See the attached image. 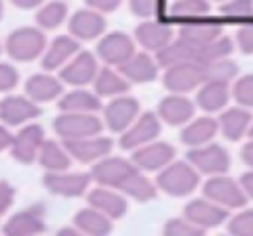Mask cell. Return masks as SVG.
I'll return each mask as SVG.
<instances>
[{
  "label": "cell",
  "mask_w": 253,
  "mask_h": 236,
  "mask_svg": "<svg viewBox=\"0 0 253 236\" xmlns=\"http://www.w3.org/2000/svg\"><path fill=\"white\" fill-rule=\"evenodd\" d=\"M200 184V172L189 162H172L160 170L156 188L173 198H184L194 193Z\"/></svg>",
  "instance_id": "1"
},
{
  "label": "cell",
  "mask_w": 253,
  "mask_h": 236,
  "mask_svg": "<svg viewBox=\"0 0 253 236\" xmlns=\"http://www.w3.org/2000/svg\"><path fill=\"white\" fill-rule=\"evenodd\" d=\"M139 170L141 169L132 160L108 155L92 165L90 176L92 181H95L99 186L113 188V189L122 193L123 188L134 179V176Z\"/></svg>",
  "instance_id": "2"
},
{
  "label": "cell",
  "mask_w": 253,
  "mask_h": 236,
  "mask_svg": "<svg viewBox=\"0 0 253 236\" xmlns=\"http://www.w3.org/2000/svg\"><path fill=\"white\" fill-rule=\"evenodd\" d=\"M47 47V39L42 28L33 26H21L9 33L5 49L11 59L18 63H30L39 57H42L43 50Z\"/></svg>",
  "instance_id": "3"
},
{
  "label": "cell",
  "mask_w": 253,
  "mask_h": 236,
  "mask_svg": "<svg viewBox=\"0 0 253 236\" xmlns=\"http://www.w3.org/2000/svg\"><path fill=\"white\" fill-rule=\"evenodd\" d=\"M54 131L63 141L101 134L102 122L95 113H63L54 120Z\"/></svg>",
  "instance_id": "4"
},
{
  "label": "cell",
  "mask_w": 253,
  "mask_h": 236,
  "mask_svg": "<svg viewBox=\"0 0 253 236\" xmlns=\"http://www.w3.org/2000/svg\"><path fill=\"white\" fill-rule=\"evenodd\" d=\"M203 194L205 198L222 205L227 210L229 208H241L248 201L239 181L232 179L225 174L210 176V179L203 186Z\"/></svg>",
  "instance_id": "5"
},
{
  "label": "cell",
  "mask_w": 253,
  "mask_h": 236,
  "mask_svg": "<svg viewBox=\"0 0 253 236\" xmlns=\"http://www.w3.org/2000/svg\"><path fill=\"white\" fill-rule=\"evenodd\" d=\"M162 132V120H160L158 113L146 111L139 115L125 131L120 134V146L122 149H134L148 144V142L156 141V138Z\"/></svg>",
  "instance_id": "6"
},
{
  "label": "cell",
  "mask_w": 253,
  "mask_h": 236,
  "mask_svg": "<svg viewBox=\"0 0 253 236\" xmlns=\"http://www.w3.org/2000/svg\"><path fill=\"white\" fill-rule=\"evenodd\" d=\"M187 162L205 176L225 174L231 167L227 149L222 148L220 144H208V142L191 148V151L187 153Z\"/></svg>",
  "instance_id": "7"
},
{
  "label": "cell",
  "mask_w": 253,
  "mask_h": 236,
  "mask_svg": "<svg viewBox=\"0 0 253 236\" xmlns=\"http://www.w3.org/2000/svg\"><path fill=\"white\" fill-rule=\"evenodd\" d=\"M141 113V104L132 95H116L113 97L102 109L104 115V124L115 134H122L132 122L135 120Z\"/></svg>",
  "instance_id": "8"
},
{
  "label": "cell",
  "mask_w": 253,
  "mask_h": 236,
  "mask_svg": "<svg viewBox=\"0 0 253 236\" xmlns=\"http://www.w3.org/2000/svg\"><path fill=\"white\" fill-rule=\"evenodd\" d=\"M203 84V66L196 61L173 64L165 68L163 75V85L169 92L175 94H187Z\"/></svg>",
  "instance_id": "9"
},
{
  "label": "cell",
  "mask_w": 253,
  "mask_h": 236,
  "mask_svg": "<svg viewBox=\"0 0 253 236\" xmlns=\"http://www.w3.org/2000/svg\"><path fill=\"white\" fill-rule=\"evenodd\" d=\"M97 71V57L88 50H78L59 70V78L63 84L73 85V87H85L94 82Z\"/></svg>",
  "instance_id": "10"
},
{
  "label": "cell",
  "mask_w": 253,
  "mask_h": 236,
  "mask_svg": "<svg viewBox=\"0 0 253 236\" xmlns=\"http://www.w3.org/2000/svg\"><path fill=\"white\" fill-rule=\"evenodd\" d=\"M135 54V44L123 32H113L104 35L97 44V56L108 66H122Z\"/></svg>",
  "instance_id": "11"
},
{
  "label": "cell",
  "mask_w": 253,
  "mask_h": 236,
  "mask_svg": "<svg viewBox=\"0 0 253 236\" xmlns=\"http://www.w3.org/2000/svg\"><path fill=\"white\" fill-rule=\"evenodd\" d=\"M63 144L71 155V158L78 160L80 163H95L111 153L113 139L101 134H95L82 139L63 141Z\"/></svg>",
  "instance_id": "12"
},
{
  "label": "cell",
  "mask_w": 253,
  "mask_h": 236,
  "mask_svg": "<svg viewBox=\"0 0 253 236\" xmlns=\"http://www.w3.org/2000/svg\"><path fill=\"white\" fill-rule=\"evenodd\" d=\"M63 172H47L42 179V184L49 193L63 198H78L87 193L92 183L90 174H64Z\"/></svg>",
  "instance_id": "13"
},
{
  "label": "cell",
  "mask_w": 253,
  "mask_h": 236,
  "mask_svg": "<svg viewBox=\"0 0 253 236\" xmlns=\"http://www.w3.org/2000/svg\"><path fill=\"white\" fill-rule=\"evenodd\" d=\"M43 139H45V134H43V129L40 125H25L14 136V141H12L11 149H9L11 156L21 165H32L33 162H37Z\"/></svg>",
  "instance_id": "14"
},
{
  "label": "cell",
  "mask_w": 253,
  "mask_h": 236,
  "mask_svg": "<svg viewBox=\"0 0 253 236\" xmlns=\"http://www.w3.org/2000/svg\"><path fill=\"white\" fill-rule=\"evenodd\" d=\"M42 108L28 95H9L0 102V118L9 127H19L39 118Z\"/></svg>",
  "instance_id": "15"
},
{
  "label": "cell",
  "mask_w": 253,
  "mask_h": 236,
  "mask_svg": "<svg viewBox=\"0 0 253 236\" xmlns=\"http://www.w3.org/2000/svg\"><path fill=\"white\" fill-rule=\"evenodd\" d=\"M184 217L189 219L198 228L207 231V229L224 224L229 217V212L227 208L208 200V198H196V200H191L184 207Z\"/></svg>",
  "instance_id": "16"
},
{
  "label": "cell",
  "mask_w": 253,
  "mask_h": 236,
  "mask_svg": "<svg viewBox=\"0 0 253 236\" xmlns=\"http://www.w3.org/2000/svg\"><path fill=\"white\" fill-rule=\"evenodd\" d=\"M173 158H175V148L162 141L148 142L132 153V162L141 170L148 172H158L165 169L169 163L173 162Z\"/></svg>",
  "instance_id": "17"
},
{
  "label": "cell",
  "mask_w": 253,
  "mask_h": 236,
  "mask_svg": "<svg viewBox=\"0 0 253 236\" xmlns=\"http://www.w3.org/2000/svg\"><path fill=\"white\" fill-rule=\"evenodd\" d=\"M47 224L43 219V208L40 205L30 207L14 214L4 226L7 236H37L45 233Z\"/></svg>",
  "instance_id": "18"
},
{
  "label": "cell",
  "mask_w": 253,
  "mask_h": 236,
  "mask_svg": "<svg viewBox=\"0 0 253 236\" xmlns=\"http://www.w3.org/2000/svg\"><path fill=\"white\" fill-rule=\"evenodd\" d=\"M68 30L70 35L75 37L77 40H94L104 33L106 30V19L99 11L87 7L77 11L68 21Z\"/></svg>",
  "instance_id": "19"
},
{
  "label": "cell",
  "mask_w": 253,
  "mask_h": 236,
  "mask_svg": "<svg viewBox=\"0 0 253 236\" xmlns=\"http://www.w3.org/2000/svg\"><path fill=\"white\" fill-rule=\"evenodd\" d=\"M194 109L196 108H194V102L191 99H187L184 94L170 92L169 95H165L160 101L158 116L160 120L172 125V127H180V125H186L193 118Z\"/></svg>",
  "instance_id": "20"
},
{
  "label": "cell",
  "mask_w": 253,
  "mask_h": 236,
  "mask_svg": "<svg viewBox=\"0 0 253 236\" xmlns=\"http://www.w3.org/2000/svg\"><path fill=\"white\" fill-rule=\"evenodd\" d=\"M175 37L173 28L165 21L158 19H148L137 25L135 28V40L141 47L149 52H158Z\"/></svg>",
  "instance_id": "21"
},
{
  "label": "cell",
  "mask_w": 253,
  "mask_h": 236,
  "mask_svg": "<svg viewBox=\"0 0 253 236\" xmlns=\"http://www.w3.org/2000/svg\"><path fill=\"white\" fill-rule=\"evenodd\" d=\"M218 131L222 132L227 141H241L246 134L250 132L252 127V113L248 111V108L245 106H232L222 111V115L218 116Z\"/></svg>",
  "instance_id": "22"
},
{
  "label": "cell",
  "mask_w": 253,
  "mask_h": 236,
  "mask_svg": "<svg viewBox=\"0 0 253 236\" xmlns=\"http://www.w3.org/2000/svg\"><path fill=\"white\" fill-rule=\"evenodd\" d=\"M78 50H80V44L75 37L59 35L50 42L49 47H45L40 64L45 71L61 70Z\"/></svg>",
  "instance_id": "23"
},
{
  "label": "cell",
  "mask_w": 253,
  "mask_h": 236,
  "mask_svg": "<svg viewBox=\"0 0 253 236\" xmlns=\"http://www.w3.org/2000/svg\"><path fill=\"white\" fill-rule=\"evenodd\" d=\"M118 71L130 84H149L158 78L160 66L148 52H135L130 59L118 66Z\"/></svg>",
  "instance_id": "24"
},
{
  "label": "cell",
  "mask_w": 253,
  "mask_h": 236,
  "mask_svg": "<svg viewBox=\"0 0 253 236\" xmlns=\"http://www.w3.org/2000/svg\"><path fill=\"white\" fill-rule=\"evenodd\" d=\"M87 201L90 207L97 208L99 212H102L104 215H108L109 219H122L128 210V203L123 198V194L116 193V189L108 186H99L95 189H92L87 194Z\"/></svg>",
  "instance_id": "25"
},
{
  "label": "cell",
  "mask_w": 253,
  "mask_h": 236,
  "mask_svg": "<svg viewBox=\"0 0 253 236\" xmlns=\"http://www.w3.org/2000/svg\"><path fill=\"white\" fill-rule=\"evenodd\" d=\"M224 33V26L218 21H211V19H186L182 25L179 26V37L187 40L189 44L196 47H201L205 44L211 42L217 37Z\"/></svg>",
  "instance_id": "26"
},
{
  "label": "cell",
  "mask_w": 253,
  "mask_h": 236,
  "mask_svg": "<svg viewBox=\"0 0 253 236\" xmlns=\"http://www.w3.org/2000/svg\"><path fill=\"white\" fill-rule=\"evenodd\" d=\"M25 94L35 102H50L63 94V82L47 73H35L26 80Z\"/></svg>",
  "instance_id": "27"
},
{
  "label": "cell",
  "mask_w": 253,
  "mask_h": 236,
  "mask_svg": "<svg viewBox=\"0 0 253 236\" xmlns=\"http://www.w3.org/2000/svg\"><path fill=\"white\" fill-rule=\"evenodd\" d=\"M217 132L218 122L211 116H200L196 120L191 118L180 132V141L189 148H196V146L210 142L217 136Z\"/></svg>",
  "instance_id": "28"
},
{
  "label": "cell",
  "mask_w": 253,
  "mask_h": 236,
  "mask_svg": "<svg viewBox=\"0 0 253 236\" xmlns=\"http://www.w3.org/2000/svg\"><path fill=\"white\" fill-rule=\"evenodd\" d=\"M200 47L193 46L187 40H184L182 37H173L163 49H160L156 52V63L160 68H170L173 64L187 63V61H196V54Z\"/></svg>",
  "instance_id": "29"
},
{
  "label": "cell",
  "mask_w": 253,
  "mask_h": 236,
  "mask_svg": "<svg viewBox=\"0 0 253 236\" xmlns=\"http://www.w3.org/2000/svg\"><path fill=\"white\" fill-rule=\"evenodd\" d=\"M92 85H94V92L99 97L109 99L126 94L130 89V82L126 80L118 70H113V66H108V64L104 68H99Z\"/></svg>",
  "instance_id": "30"
},
{
  "label": "cell",
  "mask_w": 253,
  "mask_h": 236,
  "mask_svg": "<svg viewBox=\"0 0 253 236\" xmlns=\"http://www.w3.org/2000/svg\"><path fill=\"white\" fill-rule=\"evenodd\" d=\"M231 99L229 84L222 82H203L196 95V106L207 113H217L225 109Z\"/></svg>",
  "instance_id": "31"
},
{
  "label": "cell",
  "mask_w": 253,
  "mask_h": 236,
  "mask_svg": "<svg viewBox=\"0 0 253 236\" xmlns=\"http://www.w3.org/2000/svg\"><path fill=\"white\" fill-rule=\"evenodd\" d=\"M75 228L82 233V235L88 236H106L113 231V219L99 212L97 208L90 207L82 208L77 212L73 219Z\"/></svg>",
  "instance_id": "32"
},
{
  "label": "cell",
  "mask_w": 253,
  "mask_h": 236,
  "mask_svg": "<svg viewBox=\"0 0 253 236\" xmlns=\"http://www.w3.org/2000/svg\"><path fill=\"white\" fill-rule=\"evenodd\" d=\"M57 108L63 113H97L102 108L101 97L95 92L85 89H75L61 95Z\"/></svg>",
  "instance_id": "33"
},
{
  "label": "cell",
  "mask_w": 253,
  "mask_h": 236,
  "mask_svg": "<svg viewBox=\"0 0 253 236\" xmlns=\"http://www.w3.org/2000/svg\"><path fill=\"white\" fill-rule=\"evenodd\" d=\"M37 162L47 170V172H63L68 170L71 165V155L64 144L61 146L54 139H43L42 146H40Z\"/></svg>",
  "instance_id": "34"
},
{
  "label": "cell",
  "mask_w": 253,
  "mask_h": 236,
  "mask_svg": "<svg viewBox=\"0 0 253 236\" xmlns=\"http://www.w3.org/2000/svg\"><path fill=\"white\" fill-rule=\"evenodd\" d=\"M68 18V5L61 0H52L49 4L40 5L35 19L39 28L42 30H56L66 21Z\"/></svg>",
  "instance_id": "35"
},
{
  "label": "cell",
  "mask_w": 253,
  "mask_h": 236,
  "mask_svg": "<svg viewBox=\"0 0 253 236\" xmlns=\"http://www.w3.org/2000/svg\"><path fill=\"white\" fill-rule=\"evenodd\" d=\"M232 50H234L232 40L225 35H220L215 40L205 44V46H201L200 49H198L196 63L208 64V63H213V61H218V59H225V57L231 56Z\"/></svg>",
  "instance_id": "36"
},
{
  "label": "cell",
  "mask_w": 253,
  "mask_h": 236,
  "mask_svg": "<svg viewBox=\"0 0 253 236\" xmlns=\"http://www.w3.org/2000/svg\"><path fill=\"white\" fill-rule=\"evenodd\" d=\"M203 66V82H222V84H231L238 77V64L229 57L218 59L213 63L201 64Z\"/></svg>",
  "instance_id": "37"
},
{
  "label": "cell",
  "mask_w": 253,
  "mask_h": 236,
  "mask_svg": "<svg viewBox=\"0 0 253 236\" xmlns=\"http://www.w3.org/2000/svg\"><path fill=\"white\" fill-rule=\"evenodd\" d=\"M210 11V0H175L170 7V14L173 18L182 19L207 18Z\"/></svg>",
  "instance_id": "38"
},
{
  "label": "cell",
  "mask_w": 253,
  "mask_h": 236,
  "mask_svg": "<svg viewBox=\"0 0 253 236\" xmlns=\"http://www.w3.org/2000/svg\"><path fill=\"white\" fill-rule=\"evenodd\" d=\"M132 14L139 19H158L163 14V0H130L128 2Z\"/></svg>",
  "instance_id": "39"
},
{
  "label": "cell",
  "mask_w": 253,
  "mask_h": 236,
  "mask_svg": "<svg viewBox=\"0 0 253 236\" xmlns=\"http://www.w3.org/2000/svg\"><path fill=\"white\" fill-rule=\"evenodd\" d=\"M231 97L245 108H253V73L243 75L232 84Z\"/></svg>",
  "instance_id": "40"
},
{
  "label": "cell",
  "mask_w": 253,
  "mask_h": 236,
  "mask_svg": "<svg viewBox=\"0 0 253 236\" xmlns=\"http://www.w3.org/2000/svg\"><path fill=\"white\" fill-rule=\"evenodd\" d=\"M163 233L169 236H203L207 235V231L201 228H198L196 224L189 221L186 217H175L170 219L163 226Z\"/></svg>",
  "instance_id": "41"
},
{
  "label": "cell",
  "mask_w": 253,
  "mask_h": 236,
  "mask_svg": "<svg viewBox=\"0 0 253 236\" xmlns=\"http://www.w3.org/2000/svg\"><path fill=\"white\" fill-rule=\"evenodd\" d=\"M220 14L225 18H252L253 0H225L220 5Z\"/></svg>",
  "instance_id": "42"
},
{
  "label": "cell",
  "mask_w": 253,
  "mask_h": 236,
  "mask_svg": "<svg viewBox=\"0 0 253 236\" xmlns=\"http://www.w3.org/2000/svg\"><path fill=\"white\" fill-rule=\"evenodd\" d=\"M227 229L234 236H253V210L238 212L229 221Z\"/></svg>",
  "instance_id": "43"
},
{
  "label": "cell",
  "mask_w": 253,
  "mask_h": 236,
  "mask_svg": "<svg viewBox=\"0 0 253 236\" xmlns=\"http://www.w3.org/2000/svg\"><path fill=\"white\" fill-rule=\"evenodd\" d=\"M19 73L12 64L9 63H0V91L9 92L18 85Z\"/></svg>",
  "instance_id": "44"
},
{
  "label": "cell",
  "mask_w": 253,
  "mask_h": 236,
  "mask_svg": "<svg viewBox=\"0 0 253 236\" xmlns=\"http://www.w3.org/2000/svg\"><path fill=\"white\" fill-rule=\"evenodd\" d=\"M236 44L243 54H253V23L239 26L236 32Z\"/></svg>",
  "instance_id": "45"
},
{
  "label": "cell",
  "mask_w": 253,
  "mask_h": 236,
  "mask_svg": "<svg viewBox=\"0 0 253 236\" xmlns=\"http://www.w3.org/2000/svg\"><path fill=\"white\" fill-rule=\"evenodd\" d=\"M16 198V189L7 181H0V214H5L12 207Z\"/></svg>",
  "instance_id": "46"
},
{
  "label": "cell",
  "mask_w": 253,
  "mask_h": 236,
  "mask_svg": "<svg viewBox=\"0 0 253 236\" xmlns=\"http://www.w3.org/2000/svg\"><path fill=\"white\" fill-rule=\"evenodd\" d=\"M85 4L94 11L106 14V12H115L122 5V0H85Z\"/></svg>",
  "instance_id": "47"
},
{
  "label": "cell",
  "mask_w": 253,
  "mask_h": 236,
  "mask_svg": "<svg viewBox=\"0 0 253 236\" xmlns=\"http://www.w3.org/2000/svg\"><path fill=\"white\" fill-rule=\"evenodd\" d=\"M239 184H241L246 198H248V200H253V169L239 177Z\"/></svg>",
  "instance_id": "48"
},
{
  "label": "cell",
  "mask_w": 253,
  "mask_h": 236,
  "mask_svg": "<svg viewBox=\"0 0 253 236\" xmlns=\"http://www.w3.org/2000/svg\"><path fill=\"white\" fill-rule=\"evenodd\" d=\"M45 0H11V4L14 7L21 9V11H30V9H37L43 4Z\"/></svg>",
  "instance_id": "49"
},
{
  "label": "cell",
  "mask_w": 253,
  "mask_h": 236,
  "mask_svg": "<svg viewBox=\"0 0 253 236\" xmlns=\"http://www.w3.org/2000/svg\"><path fill=\"white\" fill-rule=\"evenodd\" d=\"M14 141V136L11 134V131H7L5 127H0V153L5 149H11V144Z\"/></svg>",
  "instance_id": "50"
},
{
  "label": "cell",
  "mask_w": 253,
  "mask_h": 236,
  "mask_svg": "<svg viewBox=\"0 0 253 236\" xmlns=\"http://www.w3.org/2000/svg\"><path fill=\"white\" fill-rule=\"evenodd\" d=\"M241 160L246 163V165L250 167V169H253V138L250 139V141L246 142L245 146H243V149H241Z\"/></svg>",
  "instance_id": "51"
},
{
  "label": "cell",
  "mask_w": 253,
  "mask_h": 236,
  "mask_svg": "<svg viewBox=\"0 0 253 236\" xmlns=\"http://www.w3.org/2000/svg\"><path fill=\"white\" fill-rule=\"evenodd\" d=\"M2 14H4V4H2V0H0V18H2Z\"/></svg>",
  "instance_id": "52"
},
{
  "label": "cell",
  "mask_w": 253,
  "mask_h": 236,
  "mask_svg": "<svg viewBox=\"0 0 253 236\" xmlns=\"http://www.w3.org/2000/svg\"><path fill=\"white\" fill-rule=\"evenodd\" d=\"M248 134H250V136H252V138H253V124H252V127H250V132H248Z\"/></svg>",
  "instance_id": "53"
},
{
  "label": "cell",
  "mask_w": 253,
  "mask_h": 236,
  "mask_svg": "<svg viewBox=\"0 0 253 236\" xmlns=\"http://www.w3.org/2000/svg\"><path fill=\"white\" fill-rule=\"evenodd\" d=\"M213 2H225V0H213Z\"/></svg>",
  "instance_id": "54"
},
{
  "label": "cell",
  "mask_w": 253,
  "mask_h": 236,
  "mask_svg": "<svg viewBox=\"0 0 253 236\" xmlns=\"http://www.w3.org/2000/svg\"><path fill=\"white\" fill-rule=\"evenodd\" d=\"M0 52H2V46H0Z\"/></svg>",
  "instance_id": "55"
}]
</instances>
